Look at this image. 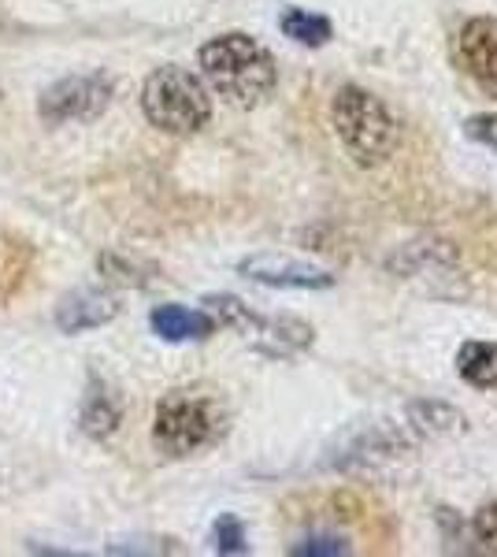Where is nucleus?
<instances>
[{
    "instance_id": "obj_5",
    "label": "nucleus",
    "mask_w": 497,
    "mask_h": 557,
    "mask_svg": "<svg viewBox=\"0 0 497 557\" xmlns=\"http://www.w3.org/2000/svg\"><path fill=\"white\" fill-rule=\"evenodd\" d=\"M204 312L215 323H223V327L241 331V335L268 357H294V354H301V349H309L315 338V331L309 323H301L294 317H257V312L241 298H234V294H208Z\"/></svg>"
},
{
    "instance_id": "obj_17",
    "label": "nucleus",
    "mask_w": 497,
    "mask_h": 557,
    "mask_svg": "<svg viewBox=\"0 0 497 557\" xmlns=\"http://www.w3.org/2000/svg\"><path fill=\"white\" fill-rule=\"evenodd\" d=\"M472 535H475L479 550L497 554V498L486 502V506L472 517Z\"/></svg>"
},
{
    "instance_id": "obj_11",
    "label": "nucleus",
    "mask_w": 497,
    "mask_h": 557,
    "mask_svg": "<svg viewBox=\"0 0 497 557\" xmlns=\"http://www.w3.org/2000/svg\"><path fill=\"white\" fill-rule=\"evenodd\" d=\"M78 424H83V431L89 438H108L115 435L123 424V401L120 394L112 391L104 380H89V391L83 398V417H78Z\"/></svg>"
},
{
    "instance_id": "obj_14",
    "label": "nucleus",
    "mask_w": 497,
    "mask_h": 557,
    "mask_svg": "<svg viewBox=\"0 0 497 557\" xmlns=\"http://www.w3.org/2000/svg\"><path fill=\"white\" fill-rule=\"evenodd\" d=\"M283 34L297 45H309V49H320V45L331 41V20L309 12V8H286L283 12Z\"/></svg>"
},
{
    "instance_id": "obj_4",
    "label": "nucleus",
    "mask_w": 497,
    "mask_h": 557,
    "mask_svg": "<svg viewBox=\"0 0 497 557\" xmlns=\"http://www.w3.org/2000/svg\"><path fill=\"white\" fill-rule=\"evenodd\" d=\"M223 428H227V412L215 398L194 391H171L157 406L152 443L167 457H189L204 450V446L220 443Z\"/></svg>"
},
{
    "instance_id": "obj_12",
    "label": "nucleus",
    "mask_w": 497,
    "mask_h": 557,
    "mask_svg": "<svg viewBox=\"0 0 497 557\" xmlns=\"http://www.w3.org/2000/svg\"><path fill=\"white\" fill-rule=\"evenodd\" d=\"M149 323L164 343H201L220 327L208 312L183 309V305H160V309H152Z\"/></svg>"
},
{
    "instance_id": "obj_2",
    "label": "nucleus",
    "mask_w": 497,
    "mask_h": 557,
    "mask_svg": "<svg viewBox=\"0 0 497 557\" xmlns=\"http://www.w3.org/2000/svg\"><path fill=\"white\" fill-rule=\"evenodd\" d=\"M331 120L338 131L341 146L360 168H378L394 157L397 149V123L390 108L375 94L360 86H341L331 101Z\"/></svg>"
},
{
    "instance_id": "obj_19",
    "label": "nucleus",
    "mask_w": 497,
    "mask_h": 557,
    "mask_svg": "<svg viewBox=\"0 0 497 557\" xmlns=\"http://www.w3.org/2000/svg\"><path fill=\"white\" fill-rule=\"evenodd\" d=\"M464 131H468V138L479 141V146L497 152V115H472V120L464 123Z\"/></svg>"
},
{
    "instance_id": "obj_9",
    "label": "nucleus",
    "mask_w": 497,
    "mask_h": 557,
    "mask_svg": "<svg viewBox=\"0 0 497 557\" xmlns=\"http://www.w3.org/2000/svg\"><path fill=\"white\" fill-rule=\"evenodd\" d=\"M397 450H405L401 435L383 424H364L357 431H349L346 443L338 446V454L327 457V465L338 469H352V465H378V461H394Z\"/></svg>"
},
{
    "instance_id": "obj_18",
    "label": "nucleus",
    "mask_w": 497,
    "mask_h": 557,
    "mask_svg": "<svg viewBox=\"0 0 497 557\" xmlns=\"http://www.w3.org/2000/svg\"><path fill=\"white\" fill-rule=\"evenodd\" d=\"M294 554H309V557H338V554H349V543L338 535H309L294 546Z\"/></svg>"
},
{
    "instance_id": "obj_7",
    "label": "nucleus",
    "mask_w": 497,
    "mask_h": 557,
    "mask_svg": "<svg viewBox=\"0 0 497 557\" xmlns=\"http://www.w3.org/2000/svg\"><path fill=\"white\" fill-rule=\"evenodd\" d=\"M457 57L468 78L483 89V94L497 97V20L490 15H475L460 26L457 34Z\"/></svg>"
},
{
    "instance_id": "obj_16",
    "label": "nucleus",
    "mask_w": 497,
    "mask_h": 557,
    "mask_svg": "<svg viewBox=\"0 0 497 557\" xmlns=\"http://www.w3.org/2000/svg\"><path fill=\"white\" fill-rule=\"evenodd\" d=\"M212 546L220 554H246L249 543H246V528L234 513H223L220 520L212 524Z\"/></svg>"
},
{
    "instance_id": "obj_3",
    "label": "nucleus",
    "mask_w": 497,
    "mask_h": 557,
    "mask_svg": "<svg viewBox=\"0 0 497 557\" xmlns=\"http://www.w3.org/2000/svg\"><path fill=\"white\" fill-rule=\"evenodd\" d=\"M141 112L157 131L189 138V134L204 131L208 120H212V97H208L204 83L194 71L167 64L152 71L146 86H141Z\"/></svg>"
},
{
    "instance_id": "obj_20",
    "label": "nucleus",
    "mask_w": 497,
    "mask_h": 557,
    "mask_svg": "<svg viewBox=\"0 0 497 557\" xmlns=\"http://www.w3.org/2000/svg\"><path fill=\"white\" fill-rule=\"evenodd\" d=\"M0 97H4V89H0Z\"/></svg>"
},
{
    "instance_id": "obj_1",
    "label": "nucleus",
    "mask_w": 497,
    "mask_h": 557,
    "mask_svg": "<svg viewBox=\"0 0 497 557\" xmlns=\"http://www.w3.org/2000/svg\"><path fill=\"white\" fill-rule=\"evenodd\" d=\"M201 60V71L208 78V86L223 97L234 108H257L264 104L275 89V60L271 52L249 34H220L208 45H201L197 52Z\"/></svg>"
},
{
    "instance_id": "obj_13",
    "label": "nucleus",
    "mask_w": 497,
    "mask_h": 557,
    "mask_svg": "<svg viewBox=\"0 0 497 557\" xmlns=\"http://www.w3.org/2000/svg\"><path fill=\"white\" fill-rule=\"evenodd\" d=\"M457 372L479 391L497 386V343H464L457 349Z\"/></svg>"
},
{
    "instance_id": "obj_8",
    "label": "nucleus",
    "mask_w": 497,
    "mask_h": 557,
    "mask_svg": "<svg viewBox=\"0 0 497 557\" xmlns=\"http://www.w3.org/2000/svg\"><path fill=\"white\" fill-rule=\"evenodd\" d=\"M238 272L252 283L278 286V290H327V286H334L331 272L286 257H249L238 264Z\"/></svg>"
},
{
    "instance_id": "obj_6",
    "label": "nucleus",
    "mask_w": 497,
    "mask_h": 557,
    "mask_svg": "<svg viewBox=\"0 0 497 557\" xmlns=\"http://www.w3.org/2000/svg\"><path fill=\"white\" fill-rule=\"evenodd\" d=\"M115 86L104 75H71L60 83L45 86V94L38 97V115L52 127L60 123H89L112 104Z\"/></svg>"
},
{
    "instance_id": "obj_10",
    "label": "nucleus",
    "mask_w": 497,
    "mask_h": 557,
    "mask_svg": "<svg viewBox=\"0 0 497 557\" xmlns=\"http://www.w3.org/2000/svg\"><path fill=\"white\" fill-rule=\"evenodd\" d=\"M115 317H120V301L108 290H75L57 309V323L63 335H83L89 327H104Z\"/></svg>"
},
{
    "instance_id": "obj_15",
    "label": "nucleus",
    "mask_w": 497,
    "mask_h": 557,
    "mask_svg": "<svg viewBox=\"0 0 497 557\" xmlns=\"http://www.w3.org/2000/svg\"><path fill=\"white\" fill-rule=\"evenodd\" d=\"M409 424L420 435H457V431H464V417L442 401H415L409 406Z\"/></svg>"
}]
</instances>
